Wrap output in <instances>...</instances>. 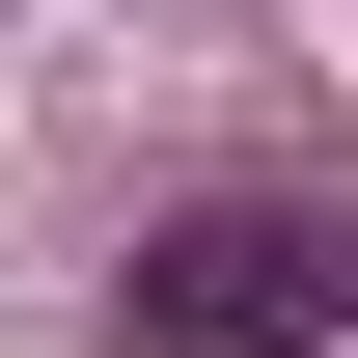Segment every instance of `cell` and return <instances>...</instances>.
Listing matches in <instances>:
<instances>
[{"label":"cell","instance_id":"obj_1","mask_svg":"<svg viewBox=\"0 0 358 358\" xmlns=\"http://www.w3.org/2000/svg\"><path fill=\"white\" fill-rule=\"evenodd\" d=\"M358 303V248L303 221V193H193V221H138V331L166 358H303Z\"/></svg>","mask_w":358,"mask_h":358}]
</instances>
